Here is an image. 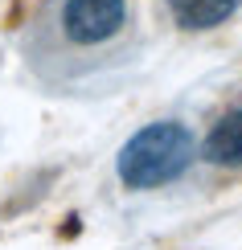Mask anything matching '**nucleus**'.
<instances>
[{"mask_svg": "<svg viewBox=\"0 0 242 250\" xmlns=\"http://www.w3.org/2000/svg\"><path fill=\"white\" fill-rule=\"evenodd\" d=\"M242 8V0H168V13L181 29H214Z\"/></svg>", "mask_w": 242, "mask_h": 250, "instance_id": "obj_4", "label": "nucleus"}, {"mask_svg": "<svg viewBox=\"0 0 242 250\" xmlns=\"http://www.w3.org/2000/svg\"><path fill=\"white\" fill-rule=\"evenodd\" d=\"M197 156V140L185 123L176 119H160L148 123L132 135L119 148V160H115V172L128 189H160V185L176 181Z\"/></svg>", "mask_w": 242, "mask_h": 250, "instance_id": "obj_1", "label": "nucleus"}, {"mask_svg": "<svg viewBox=\"0 0 242 250\" xmlns=\"http://www.w3.org/2000/svg\"><path fill=\"white\" fill-rule=\"evenodd\" d=\"M201 156L209 164H218V168H242V111H230V115L205 135Z\"/></svg>", "mask_w": 242, "mask_h": 250, "instance_id": "obj_3", "label": "nucleus"}, {"mask_svg": "<svg viewBox=\"0 0 242 250\" xmlns=\"http://www.w3.org/2000/svg\"><path fill=\"white\" fill-rule=\"evenodd\" d=\"M128 4L123 0H66L62 8V29L78 45H99L123 29Z\"/></svg>", "mask_w": 242, "mask_h": 250, "instance_id": "obj_2", "label": "nucleus"}]
</instances>
